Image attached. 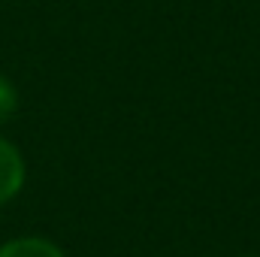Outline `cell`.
<instances>
[{
    "label": "cell",
    "instance_id": "cell-1",
    "mask_svg": "<svg viewBox=\"0 0 260 257\" xmlns=\"http://www.w3.org/2000/svg\"><path fill=\"white\" fill-rule=\"evenodd\" d=\"M21 185H24V160L6 139H0V203L12 200L21 191Z\"/></svg>",
    "mask_w": 260,
    "mask_h": 257
},
{
    "label": "cell",
    "instance_id": "cell-2",
    "mask_svg": "<svg viewBox=\"0 0 260 257\" xmlns=\"http://www.w3.org/2000/svg\"><path fill=\"white\" fill-rule=\"evenodd\" d=\"M0 257H64V251L58 245H52L49 239H12L6 245H0Z\"/></svg>",
    "mask_w": 260,
    "mask_h": 257
},
{
    "label": "cell",
    "instance_id": "cell-3",
    "mask_svg": "<svg viewBox=\"0 0 260 257\" xmlns=\"http://www.w3.org/2000/svg\"><path fill=\"white\" fill-rule=\"evenodd\" d=\"M15 106H18V97H15V88L0 76V124L15 112Z\"/></svg>",
    "mask_w": 260,
    "mask_h": 257
}]
</instances>
